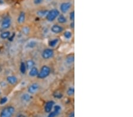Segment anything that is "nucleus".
<instances>
[{
	"mask_svg": "<svg viewBox=\"0 0 133 117\" xmlns=\"http://www.w3.org/2000/svg\"><path fill=\"white\" fill-rule=\"evenodd\" d=\"M15 112V108L12 106L7 107L0 113V117H12Z\"/></svg>",
	"mask_w": 133,
	"mask_h": 117,
	"instance_id": "obj_1",
	"label": "nucleus"
},
{
	"mask_svg": "<svg viewBox=\"0 0 133 117\" xmlns=\"http://www.w3.org/2000/svg\"><path fill=\"white\" fill-rule=\"evenodd\" d=\"M60 15V12L57 9H53L48 11L46 16V20L49 22H52Z\"/></svg>",
	"mask_w": 133,
	"mask_h": 117,
	"instance_id": "obj_2",
	"label": "nucleus"
},
{
	"mask_svg": "<svg viewBox=\"0 0 133 117\" xmlns=\"http://www.w3.org/2000/svg\"><path fill=\"white\" fill-rule=\"evenodd\" d=\"M50 68L47 66H42L41 70L39 72L37 75V77L39 79H44L47 77L50 73Z\"/></svg>",
	"mask_w": 133,
	"mask_h": 117,
	"instance_id": "obj_3",
	"label": "nucleus"
},
{
	"mask_svg": "<svg viewBox=\"0 0 133 117\" xmlns=\"http://www.w3.org/2000/svg\"><path fill=\"white\" fill-rule=\"evenodd\" d=\"M54 55V51L53 50L51 49L50 48L46 49L43 50L42 52V56L44 59H49L52 58Z\"/></svg>",
	"mask_w": 133,
	"mask_h": 117,
	"instance_id": "obj_4",
	"label": "nucleus"
},
{
	"mask_svg": "<svg viewBox=\"0 0 133 117\" xmlns=\"http://www.w3.org/2000/svg\"><path fill=\"white\" fill-rule=\"evenodd\" d=\"M39 89H40V86L39 84L34 83L28 87L27 91L30 94H34L39 91Z\"/></svg>",
	"mask_w": 133,
	"mask_h": 117,
	"instance_id": "obj_5",
	"label": "nucleus"
},
{
	"mask_svg": "<svg viewBox=\"0 0 133 117\" xmlns=\"http://www.w3.org/2000/svg\"><path fill=\"white\" fill-rule=\"evenodd\" d=\"M11 20L10 17H5L1 22V26L2 29L5 30L9 28V27L11 26Z\"/></svg>",
	"mask_w": 133,
	"mask_h": 117,
	"instance_id": "obj_6",
	"label": "nucleus"
},
{
	"mask_svg": "<svg viewBox=\"0 0 133 117\" xmlns=\"http://www.w3.org/2000/svg\"><path fill=\"white\" fill-rule=\"evenodd\" d=\"M72 4L69 2H63L60 6V9L62 13H66L70 9Z\"/></svg>",
	"mask_w": 133,
	"mask_h": 117,
	"instance_id": "obj_7",
	"label": "nucleus"
},
{
	"mask_svg": "<svg viewBox=\"0 0 133 117\" xmlns=\"http://www.w3.org/2000/svg\"><path fill=\"white\" fill-rule=\"evenodd\" d=\"M63 28L58 24H54L51 27V31L55 34H59L63 32Z\"/></svg>",
	"mask_w": 133,
	"mask_h": 117,
	"instance_id": "obj_8",
	"label": "nucleus"
},
{
	"mask_svg": "<svg viewBox=\"0 0 133 117\" xmlns=\"http://www.w3.org/2000/svg\"><path fill=\"white\" fill-rule=\"evenodd\" d=\"M54 105H55V102L53 100H49V101L47 102V103L45 105V107H44L45 112L47 113L50 112L53 108Z\"/></svg>",
	"mask_w": 133,
	"mask_h": 117,
	"instance_id": "obj_9",
	"label": "nucleus"
},
{
	"mask_svg": "<svg viewBox=\"0 0 133 117\" xmlns=\"http://www.w3.org/2000/svg\"><path fill=\"white\" fill-rule=\"evenodd\" d=\"M7 81L9 84L13 85L17 84L18 79H17V77H16L15 76H9L7 77Z\"/></svg>",
	"mask_w": 133,
	"mask_h": 117,
	"instance_id": "obj_10",
	"label": "nucleus"
},
{
	"mask_svg": "<svg viewBox=\"0 0 133 117\" xmlns=\"http://www.w3.org/2000/svg\"><path fill=\"white\" fill-rule=\"evenodd\" d=\"M25 19V14L24 11L20 12V14H19L18 18H17V22L19 24H22L24 22Z\"/></svg>",
	"mask_w": 133,
	"mask_h": 117,
	"instance_id": "obj_11",
	"label": "nucleus"
},
{
	"mask_svg": "<svg viewBox=\"0 0 133 117\" xmlns=\"http://www.w3.org/2000/svg\"><path fill=\"white\" fill-rule=\"evenodd\" d=\"M38 73H39V70H38L37 68L34 67H32V69H30L29 72V75L31 77H35L37 76Z\"/></svg>",
	"mask_w": 133,
	"mask_h": 117,
	"instance_id": "obj_12",
	"label": "nucleus"
},
{
	"mask_svg": "<svg viewBox=\"0 0 133 117\" xmlns=\"http://www.w3.org/2000/svg\"><path fill=\"white\" fill-rule=\"evenodd\" d=\"M21 100L25 102H28L30 101V100L32 99V97L29 93H24L22 96H21Z\"/></svg>",
	"mask_w": 133,
	"mask_h": 117,
	"instance_id": "obj_13",
	"label": "nucleus"
},
{
	"mask_svg": "<svg viewBox=\"0 0 133 117\" xmlns=\"http://www.w3.org/2000/svg\"><path fill=\"white\" fill-rule=\"evenodd\" d=\"M11 33L9 31H5L0 34V38L2 40H5V39H8L9 37L10 36Z\"/></svg>",
	"mask_w": 133,
	"mask_h": 117,
	"instance_id": "obj_14",
	"label": "nucleus"
},
{
	"mask_svg": "<svg viewBox=\"0 0 133 117\" xmlns=\"http://www.w3.org/2000/svg\"><path fill=\"white\" fill-rule=\"evenodd\" d=\"M25 65H26L27 69H31L32 67H34L35 63L32 60H28L25 63Z\"/></svg>",
	"mask_w": 133,
	"mask_h": 117,
	"instance_id": "obj_15",
	"label": "nucleus"
},
{
	"mask_svg": "<svg viewBox=\"0 0 133 117\" xmlns=\"http://www.w3.org/2000/svg\"><path fill=\"white\" fill-rule=\"evenodd\" d=\"M58 21L60 24H64L67 21V19L63 14H61L58 17Z\"/></svg>",
	"mask_w": 133,
	"mask_h": 117,
	"instance_id": "obj_16",
	"label": "nucleus"
},
{
	"mask_svg": "<svg viewBox=\"0 0 133 117\" xmlns=\"http://www.w3.org/2000/svg\"><path fill=\"white\" fill-rule=\"evenodd\" d=\"M20 70L21 73L22 74H25V72L27 71V67H26V65H25V63L22 62L20 64Z\"/></svg>",
	"mask_w": 133,
	"mask_h": 117,
	"instance_id": "obj_17",
	"label": "nucleus"
},
{
	"mask_svg": "<svg viewBox=\"0 0 133 117\" xmlns=\"http://www.w3.org/2000/svg\"><path fill=\"white\" fill-rule=\"evenodd\" d=\"M58 42H59V39H52V40L49 41V45L50 47H55V46L58 44Z\"/></svg>",
	"mask_w": 133,
	"mask_h": 117,
	"instance_id": "obj_18",
	"label": "nucleus"
},
{
	"mask_svg": "<svg viewBox=\"0 0 133 117\" xmlns=\"http://www.w3.org/2000/svg\"><path fill=\"white\" fill-rule=\"evenodd\" d=\"M49 11L47 10H40V11H38L37 14L39 17H44V16H46L47 13H48Z\"/></svg>",
	"mask_w": 133,
	"mask_h": 117,
	"instance_id": "obj_19",
	"label": "nucleus"
},
{
	"mask_svg": "<svg viewBox=\"0 0 133 117\" xmlns=\"http://www.w3.org/2000/svg\"><path fill=\"white\" fill-rule=\"evenodd\" d=\"M67 94L69 96H74L75 94V89L73 87H70L67 91Z\"/></svg>",
	"mask_w": 133,
	"mask_h": 117,
	"instance_id": "obj_20",
	"label": "nucleus"
},
{
	"mask_svg": "<svg viewBox=\"0 0 133 117\" xmlns=\"http://www.w3.org/2000/svg\"><path fill=\"white\" fill-rule=\"evenodd\" d=\"M66 62H67V64L69 65H70V64L74 63V56H69V57H67V58H66Z\"/></svg>",
	"mask_w": 133,
	"mask_h": 117,
	"instance_id": "obj_21",
	"label": "nucleus"
},
{
	"mask_svg": "<svg viewBox=\"0 0 133 117\" xmlns=\"http://www.w3.org/2000/svg\"><path fill=\"white\" fill-rule=\"evenodd\" d=\"M36 46V42H34V41H30V42H29L27 43V47H28V48H34V47H35V46Z\"/></svg>",
	"mask_w": 133,
	"mask_h": 117,
	"instance_id": "obj_22",
	"label": "nucleus"
},
{
	"mask_svg": "<svg viewBox=\"0 0 133 117\" xmlns=\"http://www.w3.org/2000/svg\"><path fill=\"white\" fill-rule=\"evenodd\" d=\"M72 33L69 31H66L64 33V37L66 39H70L72 37Z\"/></svg>",
	"mask_w": 133,
	"mask_h": 117,
	"instance_id": "obj_23",
	"label": "nucleus"
},
{
	"mask_svg": "<svg viewBox=\"0 0 133 117\" xmlns=\"http://www.w3.org/2000/svg\"><path fill=\"white\" fill-rule=\"evenodd\" d=\"M59 114V112H58V111L54 110V111H52V112H50L49 115H48V117H55L56 116H57V115H58Z\"/></svg>",
	"mask_w": 133,
	"mask_h": 117,
	"instance_id": "obj_24",
	"label": "nucleus"
},
{
	"mask_svg": "<svg viewBox=\"0 0 133 117\" xmlns=\"http://www.w3.org/2000/svg\"><path fill=\"white\" fill-rule=\"evenodd\" d=\"M8 99L7 97H3L1 99H0V104L2 105V104H4L5 103L7 102Z\"/></svg>",
	"mask_w": 133,
	"mask_h": 117,
	"instance_id": "obj_25",
	"label": "nucleus"
},
{
	"mask_svg": "<svg viewBox=\"0 0 133 117\" xmlns=\"http://www.w3.org/2000/svg\"><path fill=\"white\" fill-rule=\"evenodd\" d=\"M69 18H70V20H71V21H74L75 20V12L73 11H72L71 13H70V14H69Z\"/></svg>",
	"mask_w": 133,
	"mask_h": 117,
	"instance_id": "obj_26",
	"label": "nucleus"
},
{
	"mask_svg": "<svg viewBox=\"0 0 133 117\" xmlns=\"http://www.w3.org/2000/svg\"><path fill=\"white\" fill-rule=\"evenodd\" d=\"M30 32V30L28 27H24L23 28V33L24 34H27Z\"/></svg>",
	"mask_w": 133,
	"mask_h": 117,
	"instance_id": "obj_27",
	"label": "nucleus"
},
{
	"mask_svg": "<svg viewBox=\"0 0 133 117\" xmlns=\"http://www.w3.org/2000/svg\"><path fill=\"white\" fill-rule=\"evenodd\" d=\"M43 1L44 0H34V3L36 5H39L42 3L43 2Z\"/></svg>",
	"mask_w": 133,
	"mask_h": 117,
	"instance_id": "obj_28",
	"label": "nucleus"
},
{
	"mask_svg": "<svg viewBox=\"0 0 133 117\" xmlns=\"http://www.w3.org/2000/svg\"><path fill=\"white\" fill-rule=\"evenodd\" d=\"M15 36H16V34L13 33L12 35H10V36L9 37V38L8 39V40L11 41H11H13V40H14V37H15Z\"/></svg>",
	"mask_w": 133,
	"mask_h": 117,
	"instance_id": "obj_29",
	"label": "nucleus"
},
{
	"mask_svg": "<svg viewBox=\"0 0 133 117\" xmlns=\"http://www.w3.org/2000/svg\"><path fill=\"white\" fill-rule=\"evenodd\" d=\"M62 94H61V93H56V95H55V98H61L62 97Z\"/></svg>",
	"mask_w": 133,
	"mask_h": 117,
	"instance_id": "obj_30",
	"label": "nucleus"
},
{
	"mask_svg": "<svg viewBox=\"0 0 133 117\" xmlns=\"http://www.w3.org/2000/svg\"><path fill=\"white\" fill-rule=\"evenodd\" d=\"M68 117H75V114H74V112H72L70 113V114L69 115Z\"/></svg>",
	"mask_w": 133,
	"mask_h": 117,
	"instance_id": "obj_31",
	"label": "nucleus"
},
{
	"mask_svg": "<svg viewBox=\"0 0 133 117\" xmlns=\"http://www.w3.org/2000/svg\"><path fill=\"white\" fill-rule=\"evenodd\" d=\"M70 27H71V28H74V21H73V22L72 23H70Z\"/></svg>",
	"mask_w": 133,
	"mask_h": 117,
	"instance_id": "obj_32",
	"label": "nucleus"
},
{
	"mask_svg": "<svg viewBox=\"0 0 133 117\" xmlns=\"http://www.w3.org/2000/svg\"><path fill=\"white\" fill-rule=\"evenodd\" d=\"M17 117H25V115H23V114H19V115H18V116H17Z\"/></svg>",
	"mask_w": 133,
	"mask_h": 117,
	"instance_id": "obj_33",
	"label": "nucleus"
},
{
	"mask_svg": "<svg viewBox=\"0 0 133 117\" xmlns=\"http://www.w3.org/2000/svg\"><path fill=\"white\" fill-rule=\"evenodd\" d=\"M1 90H0V95H1Z\"/></svg>",
	"mask_w": 133,
	"mask_h": 117,
	"instance_id": "obj_34",
	"label": "nucleus"
}]
</instances>
